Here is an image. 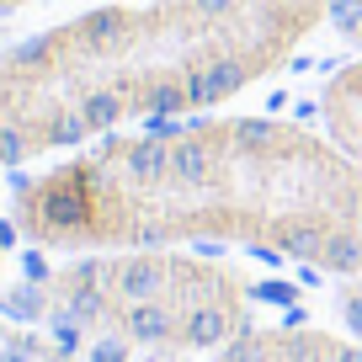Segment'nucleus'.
<instances>
[{"instance_id": "nucleus-7", "label": "nucleus", "mask_w": 362, "mask_h": 362, "mask_svg": "<svg viewBox=\"0 0 362 362\" xmlns=\"http://www.w3.org/2000/svg\"><path fill=\"white\" fill-rule=\"evenodd\" d=\"M341 309H346V325L362 336V288H357V293H346V298H341Z\"/></svg>"}, {"instance_id": "nucleus-3", "label": "nucleus", "mask_w": 362, "mask_h": 362, "mask_svg": "<svg viewBox=\"0 0 362 362\" xmlns=\"http://www.w3.org/2000/svg\"><path fill=\"white\" fill-rule=\"evenodd\" d=\"M59 346L90 341V362H181L245 330V283L170 250L80 256L48 277Z\"/></svg>"}, {"instance_id": "nucleus-6", "label": "nucleus", "mask_w": 362, "mask_h": 362, "mask_svg": "<svg viewBox=\"0 0 362 362\" xmlns=\"http://www.w3.org/2000/svg\"><path fill=\"white\" fill-rule=\"evenodd\" d=\"M43 304H48V298L37 293V288H22V293H6V298H0V309L16 315V320H37V315H43Z\"/></svg>"}, {"instance_id": "nucleus-8", "label": "nucleus", "mask_w": 362, "mask_h": 362, "mask_svg": "<svg viewBox=\"0 0 362 362\" xmlns=\"http://www.w3.org/2000/svg\"><path fill=\"white\" fill-rule=\"evenodd\" d=\"M22 6H33V0H0V16H11V11H22Z\"/></svg>"}, {"instance_id": "nucleus-1", "label": "nucleus", "mask_w": 362, "mask_h": 362, "mask_svg": "<svg viewBox=\"0 0 362 362\" xmlns=\"http://www.w3.org/2000/svg\"><path fill=\"white\" fill-rule=\"evenodd\" d=\"M16 224L54 250L235 240L336 277H362V165L298 123H165L90 139L75 160L22 181Z\"/></svg>"}, {"instance_id": "nucleus-5", "label": "nucleus", "mask_w": 362, "mask_h": 362, "mask_svg": "<svg viewBox=\"0 0 362 362\" xmlns=\"http://www.w3.org/2000/svg\"><path fill=\"white\" fill-rule=\"evenodd\" d=\"M320 117H325V139L336 149H346L362 165V59L341 64L320 90Z\"/></svg>"}, {"instance_id": "nucleus-2", "label": "nucleus", "mask_w": 362, "mask_h": 362, "mask_svg": "<svg viewBox=\"0 0 362 362\" xmlns=\"http://www.w3.org/2000/svg\"><path fill=\"white\" fill-rule=\"evenodd\" d=\"M325 16L330 0H149L69 16L0 54V165L229 102L283 69Z\"/></svg>"}, {"instance_id": "nucleus-4", "label": "nucleus", "mask_w": 362, "mask_h": 362, "mask_svg": "<svg viewBox=\"0 0 362 362\" xmlns=\"http://www.w3.org/2000/svg\"><path fill=\"white\" fill-rule=\"evenodd\" d=\"M214 362H362V346L336 341L309 325H283V330H256L245 325Z\"/></svg>"}, {"instance_id": "nucleus-9", "label": "nucleus", "mask_w": 362, "mask_h": 362, "mask_svg": "<svg viewBox=\"0 0 362 362\" xmlns=\"http://www.w3.org/2000/svg\"><path fill=\"white\" fill-rule=\"evenodd\" d=\"M6 240H11V235H6V224H0V267H6Z\"/></svg>"}]
</instances>
